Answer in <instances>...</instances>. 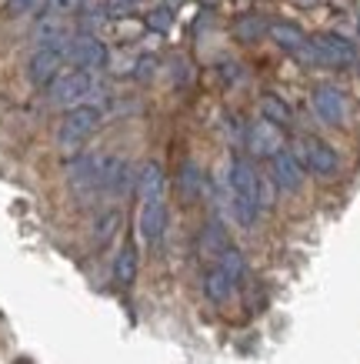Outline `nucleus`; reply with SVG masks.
Returning a JSON list of instances; mask_svg holds the SVG:
<instances>
[{
	"instance_id": "obj_20",
	"label": "nucleus",
	"mask_w": 360,
	"mask_h": 364,
	"mask_svg": "<svg viewBox=\"0 0 360 364\" xmlns=\"http://www.w3.org/2000/svg\"><path fill=\"white\" fill-rule=\"evenodd\" d=\"M117 231H120V210L117 208L97 214V221H94V241H97V247H104V244L114 241V234Z\"/></svg>"
},
{
	"instance_id": "obj_19",
	"label": "nucleus",
	"mask_w": 360,
	"mask_h": 364,
	"mask_svg": "<svg viewBox=\"0 0 360 364\" xmlns=\"http://www.w3.org/2000/svg\"><path fill=\"white\" fill-rule=\"evenodd\" d=\"M227 244H230L227 241V231H224L217 221H210L207 228H204V234H200V254H204L207 261H217L220 251H224Z\"/></svg>"
},
{
	"instance_id": "obj_23",
	"label": "nucleus",
	"mask_w": 360,
	"mask_h": 364,
	"mask_svg": "<svg viewBox=\"0 0 360 364\" xmlns=\"http://www.w3.org/2000/svg\"><path fill=\"white\" fill-rule=\"evenodd\" d=\"M267 27H271V23L263 21V17L247 14V17H240V21H237V27H234V31H237L240 41H247V44H251V41H261L263 33H267Z\"/></svg>"
},
{
	"instance_id": "obj_8",
	"label": "nucleus",
	"mask_w": 360,
	"mask_h": 364,
	"mask_svg": "<svg viewBox=\"0 0 360 364\" xmlns=\"http://www.w3.org/2000/svg\"><path fill=\"white\" fill-rule=\"evenodd\" d=\"M64 47H37L33 57L27 60V77H31L33 87H47L50 80L60 74L64 67Z\"/></svg>"
},
{
	"instance_id": "obj_16",
	"label": "nucleus",
	"mask_w": 360,
	"mask_h": 364,
	"mask_svg": "<svg viewBox=\"0 0 360 364\" xmlns=\"http://www.w3.org/2000/svg\"><path fill=\"white\" fill-rule=\"evenodd\" d=\"M267 33L273 37V44L284 47V50H290V54H300L310 41H307V33L297 27V23H287V21H277L267 27Z\"/></svg>"
},
{
	"instance_id": "obj_11",
	"label": "nucleus",
	"mask_w": 360,
	"mask_h": 364,
	"mask_svg": "<svg viewBox=\"0 0 360 364\" xmlns=\"http://www.w3.org/2000/svg\"><path fill=\"white\" fill-rule=\"evenodd\" d=\"M257 177H261V171H257L247 157L230 161V171H227L230 198H251V200H257ZM257 208H261V204H257Z\"/></svg>"
},
{
	"instance_id": "obj_30",
	"label": "nucleus",
	"mask_w": 360,
	"mask_h": 364,
	"mask_svg": "<svg viewBox=\"0 0 360 364\" xmlns=\"http://www.w3.org/2000/svg\"><path fill=\"white\" fill-rule=\"evenodd\" d=\"M300 4H304V7H310V4H317V0H300Z\"/></svg>"
},
{
	"instance_id": "obj_18",
	"label": "nucleus",
	"mask_w": 360,
	"mask_h": 364,
	"mask_svg": "<svg viewBox=\"0 0 360 364\" xmlns=\"http://www.w3.org/2000/svg\"><path fill=\"white\" fill-rule=\"evenodd\" d=\"M261 114H263V121L277 124V127H287V124L294 121L290 104H287V100H280L277 94H263V97H261Z\"/></svg>"
},
{
	"instance_id": "obj_26",
	"label": "nucleus",
	"mask_w": 360,
	"mask_h": 364,
	"mask_svg": "<svg viewBox=\"0 0 360 364\" xmlns=\"http://www.w3.org/2000/svg\"><path fill=\"white\" fill-rule=\"evenodd\" d=\"M47 7L57 14V17H64V14H77L84 7V0H47Z\"/></svg>"
},
{
	"instance_id": "obj_10",
	"label": "nucleus",
	"mask_w": 360,
	"mask_h": 364,
	"mask_svg": "<svg viewBox=\"0 0 360 364\" xmlns=\"http://www.w3.org/2000/svg\"><path fill=\"white\" fill-rule=\"evenodd\" d=\"M271 161V177L273 184L280 191H297L300 184H304V164L297 161V154H290V151H277L273 157H267Z\"/></svg>"
},
{
	"instance_id": "obj_14",
	"label": "nucleus",
	"mask_w": 360,
	"mask_h": 364,
	"mask_svg": "<svg viewBox=\"0 0 360 364\" xmlns=\"http://www.w3.org/2000/svg\"><path fill=\"white\" fill-rule=\"evenodd\" d=\"M133 191H137L141 204L143 200H164V191H167L164 167L157 164V161H147V164L137 171V177H133Z\"/></svg>"
},
{
	"instance_id": "obj_22",
	"label": "nucleus",
	"mask_w": 360,
	"mask_h": 364,
	"mask_svg": "<svg viewBox=\"0 0 360 364\" xmlns=\"http://www.w3.org/2000/svg\"><path fill=\"white\" fill-rule=\"evenodd\" d=\"M204 188H207V177L200 174V167L197 164H184V174H180V191H184L187 200H194L204 194Z\"/></svg>"
},
{
	"instance_id": "obj_28",
	"label": "nucleus",
	"mask_w": 360,
	"mask_h": 364,
	"mask_svg": "<svg viewBox=\"0 0 360 364\" xmlns=\"http://www.w3.org/2000/svg\"><path fill=\"white\" fill-rule=\"evenodd\" d=\"M147 27H151V31H167V27H170V11H153L151 17H147Z\"/></svg>"
},
{
	"instance_id": "obj_12",
	"label": "nucleus",
	"mask_w": 360,
	"mask_h": 364,
	"mask_svg": "<svg viewBox=\"0 0 360 364\" xmlns=\"http://www.w3.org/2000/svg\"><path fill=\"white\" fill-rule=\"evenodd\" d=\"M247 147H251L253 157H273L280 147H284V137H280V127L271 121H257L247 127Z\"/></svg>"
},
{
	"instance_id": "obj_1",
	"label": "nucleus",
	"mask_w": 360,
	"mask_h": 364,
	"mask_svg": "<svg viewBox=\"0 0 360 364\" xmlns=\"http://www.w3.org/2000/svg\"><path fill=\"white\" fill-rule=\"evenodd\" d=\"M100 121H104V111H100L97 104H77V107H70L64 114V121L57 127V144L64 151H77L100 127Z\"/></svg>"
},
{
	"instance_id": "obj_13",
	"label": "nucleus",
	"mask_w": 360,
	"mask_h": 364,
	"mask_svg": "<svg viewBox=\"0 0 360 364\" xmlns=\"http://www.w3.org/2000/svg\"><path fill=\"white\" fill-rule=\"evenodd\" d=\"M167 228V208L164 200H143L141 204V218H137V231L147 244H160Z\"/></svg>"
},
{
	"instance_id": "obj_4",
	"label": "nucleus",
	"mask_w": 360,
	"mask_h": 364,
	"mask_svg": "<svg viewBox=\"0 0 360 364\" xmlns=\"http://www.w3.org/2000/svg\"><path fill=\"white\" fill-rule=\"evenodd\" d=\"M64 57L70 60L74 67H80V70H100V67H107V47H104V41H97L94 33H77V37H70L64 47Z\"/></svg>"
},
{
	"instance_id": "obj_29",
	"label": "nucleus",
	"mask_w": 360,
	"mask_h": 364,
	"mask_svg": "<svg viewBox=\"0 0 360 364\" xmlns=\"http://www.w3.org/2000/svg\"><path fill=\"white\" fill-rule=\"evenodd\" d=\"M151 74H153V57H141V60H137V77L147 80Z\"/></svg>"
},
{
	"instance_id": "obj_15",
	"label": "nucleus",
	"mask_w": 360,
	"mask_h": 364,
	"mask_svg": "<svg viewBox=\"0 0 360 364\" xmlns=\"http://www.w3.org/2000/svg\"><path fill=\"white\" fill-rule=\"evenodd\" d=\"M204 294H207V301H214V304H227V301L237 294V281L227 277L214 264L207 274H204Z\"/></svg>"
},
{
	"instance_id": "obj_6",
	"label": "nucleus",
	"mask_w": 360,
	"mask_h": 364,
	"mask_svg": "<svg viewBox=\"0 0 360 364\" xmlns=\"http://www.w3.org/2000/svg\"><path fill=\"white\" fill-rule=\"evenodd\" d=\"M133 167L127 157H117V154H107L104 157V164H100V191L110 194V198H120V194H127L133 191Z\"/></svg>"
},
{
	"instance_id": "obj_25",
	"label": "nucleus",
	"mask_w": 360,
	"mask_h": 364,
	"mask_svg": "<svg viewBox=\"0 0 360 364\" xmlns=\"http://www.w3.org/2000/svg\"><path fill=\"white\" fill-rule=\"evenodd\" d=\"M40 4H47V0H7V14L11 17H23V14H33Z\"/></svg>"
},
{
	"instance_id": "obj_27",
	"label": "nucleus",
	"mask_w": 360,
	"mask_h": 364,
	"mask_svg": "<svg viewBox=\"0 0 360 364\" xmlns=\"http://www.w3.org/2000/svg\"><path fill=\"white\" fill-rule=\"evenodd\" d=\"M131 11H133L131 0H107V7H104V14H107V17H127Z\"/></svg>"
},
{
	"instance_id": "obj_2",
	"label": "nucleus",
	"mask_w": 360,
	"mask_h": 364,
	"mask_svg": "<svg viewBox=\"0 0 360 364\" xmlns=\"http://www.w3.org/2000/svg\"><path fill=\"white\" fill-rule=\"evenodd\" d=\"M94 94V74L90 70H67V74H57L50 84H47V97L57 107H77V104H87V97Z\"/></svg>"
},
{
	"instance_id": "obj_31",
	"label": "nucleus",
	"mask_w": 360,
	"mask_h": 364,
	"mask_svg": "<svg viewBox=\"0 0 360 364\" xmlns=\"http://www.w3.org/2000/svg\"><path fill=\"white\" fill-rule=\"evenodd\" d=\"M131 4H141V0H131Z\"/></svg>"
},
{
	"instance_id": "obj_21",
	"label": "nucleus",
	"mask_w": 360,
	"mask_h": 364,
	"mask_svg": "<svg viewBox=\"0 0 360 364\" xmlns=\"http://www.w3.org/2000/svg\"><path fill=\"white\" fill-rule=\"evenodd\" d=\"M214 264H217V267H220V271H224V274H227V277H234L237 284H240V281H244V274H247V261H244V254H240L237 247H230V244H227V247H224V251H220V257H217V261H214Z\"/></svg>"
},
{
	"instance_id": "obj_24",
	"label": "nucleus",
	"mask_w": 360,
	"mask_h": 364,
	"mask_svg": "<svg viewBox=\"0 0 360 364\" xmlns=\"http://www.w3.org/2000/svg\"><path fill=\"white\" fill-rule=\"evenodd\" d=\"M273 198H277V184H273V177L261 174L257 177V204H261V210L273 208Z\"/></svg>"
},
{
	"instance_id": "obj_5",
	"label": "nucleus",
	"mask_w": 360,
	"mask_h": 364,
	"mask_svg": "<svg viewBox=\"0 0 360 364\" xmlns=\"http://www.w3.org/2000/svg\"><path fill=\"white\" fill-rule=\"evenodd\" d=\"M297 161L304 164V171L310 174H320V177H334L340 167V157L330 144L317 141V137H304L300 141V151H297Z\"/></svg>"
},
{
	"instance_id": "obj_9",
	"label": "nucleus",
	"mask_w": 360,
	"mask_h": 364,
	"mask_svg": "<svg viewBox=\"0 0 360 364\" xmlns=\"http://www.w3.org/2000/svg\"><path fill=\"white\" fill-rule=\"evenodd\" d=\"M314 111H317V117H320L324 124L340 127V124L347 121V97H344L337 87L324 84V87L314 90Z\"/></svg>"
},
{
	"instance_id": "obj_3",
	"label": "nucleus",
	"mask_w": 360,
	"mask_h": 364,
	"mask_svg": "<svg viewBox=\"0 0 360 364\" xmlns=\"http://www.w3.org/2000/svg\"><path fill=\"white\" fill-rule=\"evenodd\" d=\"M300 54L314 64H327V67H347L357 60V47L350 44L347 37L340 33H320L314 44H307Z\"/></svg>"
},
{
	"instance_id": "obj_7",
	"label": "nucleus",
	"mask_w": 360,
	"mask_h": 364,
	"mask_svg": "<svg viewBox=\"0 0 360 364\" xmlns=\"http://www.w3.org/2000/svg\"><path fill=\"white\" fill-rule=\"evenodd\" d=\"M100 164H104V157L100 154H80L70 161L67 167V181H70V188L84 198V194H97L100 191Z\"/></svg>"
},
{
	"instance_id": "obj_17",
	"label": "nucleus",
	"mask_w": 360,
	"mask_h": 364,
	"mask_svg": "<svg viewBox=\"0 0 360 364\" xmlns=\"http://www.w3.org/2000/svg\"><path fill=\"white\" fill-rule=\"evenodd\" d=\"M114 281L120 287H131L137 281V247L131 241L124 244L117 251V257H114Z\"/></svg>"
}]
</instances>
